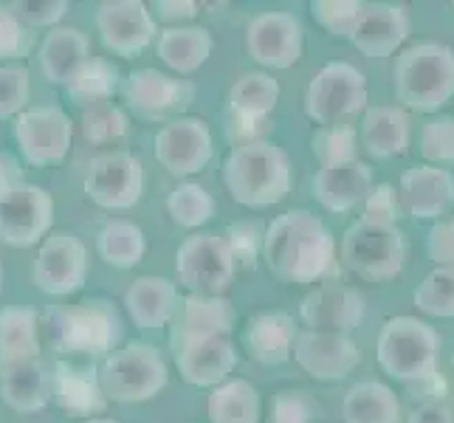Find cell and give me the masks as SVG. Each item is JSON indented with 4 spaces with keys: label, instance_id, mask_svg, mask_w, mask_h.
Returning a JSON list of instances; mask_svg holds the SVG:
<instances>
[{
    "label": "cell",
    "instance_id": "ab89813d",
    "mask_svg": "<svg viewBox=\"0 0 454 423\" xmlns=\"http://www.w3.org/2000/svg\"><path fill=\"white\" fill-rule=\"evenodd\" d=\"M80 128H82L85 141H90V145H97V147H105V145H114V141L128 136L130 119L119 105L102 102V105L82 107Z\"/></svg>",
    "mask_w": 454,
    "mask_h": 423
},
{
    "label": "cell",
    "instance_id": "52a82bcc",
    "mask_svg": "<svg viewBox=\"0 0 454 423\" xmlns=\"http://www.w3.org/2000/svg\"><path fill=\"white\" fill-rule=\"evenodd\" d=\"M367 76L341 59L327 62L322 71H317L305 90V114L319 128L344 124L348 119L367 111Z\"/></svg>",
    "mask_w": 454,
    "mask_h": 423
},
{
    "label": "cell",
    "instance_id": "6da1fadb",
    "mask_svg": "<svg viewBox=\"0 0 454 423\" xmlns=\"http://www.w3.org/2000/svg\"><path fill=\"white\" fill-rule=\"evenodd\" d=\"M262 260L286 286H313L336 271V240L322 217L288 209L265 229Z\"/></svg>",
    "mask_w": 454,
    "mask_h": 423
},
{
    "label": "cell",
    "instance_id": "e0dca14e",
    "mask_svg": "<svg viewBox=\"0 0 454 423\" xmlns=\"http://www.w3.org/2000/svg\"><path fill=\"white\" fill-rule=\"evenodd\" d=\"M215 141L209 124L195 116H178L155 136V161L172 176H192L212 161Z\"/></svg>",
    "mask_w": 454,
    "mask_h": 423
},
{
    "label": "cell",
    "instance_id": "484cf974",
    "mask_svg": "<svg viewBox=\"0 0 454 423\" xmlns=\"http://www.w3.org/2000/svg\"><path fill=\"white\" fill-rule=\"evenodd\" d=\"M0 398L20 415L40 412L51 401V372L40 358L0 367Z\"/></svg>",
    "mask_w": 454,
    "mask_h": 423
},
{
    "label": "cell",
    "instance_id": "ffe728a7",
    "mask_svg": "<svg viewBox=\"0 0 454 423\" xmlns=\"http://www.w3.org/2000/svg\"><path fill=\"white\" fill-rule=\"evenodd\" d=\"M238 325V310L226 296H181L176 317L169 322V348L178 350L190 341L229 336Z\"/></svg>",
    "mask_w": 454,
    "mask_h": 423
},
{
    "label": "cell",
    "instance_id": "4316f807",
    "mask_svg": "<svg viewBox=\"0 0 454 423\" xmlns=\"http://www.w3.org/2000/svg\"><path fill=\"white\" fill-rule=\"evenodd\" d=\"M178 286L167 277H138L124 294V308L142 331L169 327L178 308Z\"/></svg>",
    "mask_w": 454,
    "mask_h": 423
},
{
    "label": "cell",
    "instance_id": "30bf717a",
    "mask_svg": "<svg viewBox=\"0 0 454 423\" xmlns=\"http://www.w3.org/2000/svg\"><path fill=\"white\" fill-rule=\"evenodd\" d=\"M238 265L221 234L198 231L186 238L176 252V274L178 282L200 296H223L234 279Z\"/></svg>",
    "mask_w": 454,
    "mask_h": 423
},
{
    "label": "cell",
    "instance_id": "4fadbf2b",
    "mask_svg": "<svg viewBox=\"0 0 454 423\" xmlns=\"http://www.w3.org/2000/svg\"><path fill=\"white\" fill-rule=\"evenodd\" d=\"M85 195L102 209H130L142 200L145 169L133 153L114 150L90 159L85 169Z\"/></svg>",
    "mask_w": 454,
    "mask_h": 423
},
{
    "label": "cell",
    "instance_id": "11a10c76",
    "mask_svg": "<svg viewBox=\"0 0 454 423\" xmlns=\"http://www.w3.org/2000/svg\"><path fill=\"white\" fill-rule=\"evenodd\" d=\"M82 423H116V420H107V418H90V420H82Z\"/></svg>",
    "mask_w": 454,
    "mask_h": 423
},
{
    "label": "cell",
    "instance_id": "f546056e",
    "mask_svg": "<svg viewBox=\"0 0 454 423\" xmlns=\"http://www.w3.org/2000/svg\"><path fill=\"white\" fill-rule=\"evenodd\" d=\"M90 59V43L80 28L57 26L40 45V68L54 85H68Z\"/></svg>",
    "mask_w": 454,
    "mask_h": 423
},
{
    "label": "cell",
    "instance_id": "7a4b0ae2",
    "mask_svg": "<svg viewBox=\"0 0 454 423\" xmlns=\"http://www.w3.org/2000/svg\"><path fill=\"white\" fill-rule=\"evenodd\" d=\"M223 186L234 203L248 209H265L286 200L291 192V161L274 141L231 147L223 161Z\"/></svg>",
    "mask_w": 454,
    "mask_h": 423
},
{
    "label": "cell",
    "instance_id": "7dc6e473",
    "mask_svg": "<svg viewBox=\"0 0 454 423\" xmlns=\"http://www.w3.org/2000/svg\"><path fill=\"white\" fill-rule=\"evenodd\" d=\"M262 238L265 231L260 221H238L226 229V246L231 252L234 265H243V269H254L257 257H262Z\"/></svg>",
    "mask_w": 454,
    "mask_h": 423
},
{
    "label": "cell",
    "instance_id": "db71d44e",
    "mask_svg": "<svg viewBox=\"0 0 454 423\" xmlns=\"http://www.w3.org/2000/svg\"><path fill=\"white\" fill-rule=\"evenodd\" d=\"M159 12L161 20H169V23H181V20H192L198 14V4L195 0H159V4L153 6Z\"/></svg>",
    "mask_w": 454,
    "mask_h": 423
},
{
    "label": "cell",
    "instance_id": "f6af8a7d",
    "mask_svg": "<svg viewBox=\"0 0 454 423\" xmlns=\"http://www.w3.org/2000/svg\"><path fill=\"white\" fill-rule=\"evenodd\" d=\"M31 97V76L26 66H0V119H18Z\"/></svg>",
    "mask_w": 454,
    "mask_h": 423
},
{
    "label": "cell",
    "instance_id": "9c48e42d",
    "mask_svg": "<svg viewBox=\"0 0 454 423\" xmlns=\"http://www.w3.org/2000/svg\"><path fill=\"white\" fill-rule=\"evenodd\" d=\"M54 226V198L43 186L14 181L0 186V240L14 248L37 246Z\"/></svg>",
    "mask_w": 454,
    "mask_h": 423
},
{
    "label": "cell",
    "instance_id": "60d3db41",
    "mask_svg": "<svg viewBox=\"0 0 454 423\" xmlns=\"http://www.w3.org/2000/svg\"><path fill=\"white\" fill-rule=\"evenodd\" d=\"M420 155L429 161V167L454 169V116L434 114L424 121L418 138Z\"/></svg>",
    "mask_w": 454,
    "mask_h": 423
},
{
    "label": "cell",
    "instance_id": "d4e9b609",
    "mask_svg": "<svg viewBox=\"0 0 454 423\" xmlns=\"http://www.w3.org/2000/svg\"><path fill=\"white\" fill-rule=\"evenodd\" d=\"M296 333H300V327H296L291 313L286 310L257 313L243 331V348L257 364L277 367V364H286L291 358Z\"/></svg>",
    "mask_w": 454,
    "mask_h": 423
},
{
    "label": "cell",
    "instance_id": "5b68a950",
    "mask_svg": "<svg viewBox=\"0 0 454 423\" xmlns=\"http://www.w3.org/2000/svg\"><path fill=\"white\" fill-rule=\"evenodd\" d=\"M441 356V336L418 317H393L387 319L375 341V358L389 379L403 384H420L437 372Z\"/></svg>",
    "mask_w": 454,
    "mask_h": 423
},
{
    "label": "cell",
    "instance_id": "e575fe53",
    "mask_svg": "<svg viewBox=\"0 0 454 423\" xmlns=\"http://www.w3.org/2000/svg\"><path fill=\"white\" fill-rule=\"evenodd\" d=\"M121 88V74L119 66L105 57H90L80 74L66 85V93L74 105L90 107V105H102L111 102Z\"/></svg>",
    "mask_w": 454,
    "mask_h": 423
},
{
    "label": "cell",
    "instance_id": "c3c4849f",
    "mask_svg": "<svg viewBox=\"0 0 454 423\" xmlns=\"http://www.w3.org/2000/svg\"><path fill=\"white\" fill-rule=\"evenodd\" d=\"M362 207H364L362 221H370V223L395 226L403 217L401 200H398V190H395L393 184H372L370 192L362 200Z\"/></svg>",
    "mask_w": 454,
    "mask_h": 423
},
{
    "label": "cell",
    "instance_id": "8fae6325",
    "mask_svg": "<svg viewBox=\"0 0 454 423\" xmlns=\"http://www.w3.org/2000/svg\"><path fill=\"white\" fill-rule=\"evenodd\" d=\"M14 138H18L23 159L31 167H54L66 161L74 141V121L59 105L26 107L14 119Z\"/></svg>",
    "mask_w": 454,
    "mask_h": 423
},
{
    "label": "cell",
    "instance_id": "8992f818",
    "mask_svg": "<svg viewBox=\"0 0 454 423\" xmlns=\"http://www.w3.org/2000/svg\"><path fill=\"white\" fill-rule=\"evenodd\" d=\"M169 370L159 348L147 341H130L114 350L99 367L102 396L114 403H142L167 387Z\"/></svg>",
    "mask_w": 454,
    "mask_h": 423
},
{
    "label": "cell",
    "instance_id": "836d02e7",
    "mask_svg": "<svg viewBox=\"0 0 454 423\" xmlns=\"http://www.w3.org/2000/svg\"><path fill=\"white\" fill-rule=\"evenodd\" d=\"M212 423H260V393L246 379H226L207 398Z\"/></svg>",
    "mask_w": 454,
    "mask_h": 423
},
{
    "label": "cell",
    "instance_id": "83f0119b",
    "mask_svg": "<svg viewBox=\"0 0 454 423\" xmlns=\"http://www.w3.org/2000/svg\"><path fill=\"white\" fill-rule=\"evenodd\" d=\"M51 398L74 415H97L105 410L107 398L99 387V367L57 362L51 372Z\"/></svg>",
    "mask_w": 454,
    "mask_h": 423
},
{
    "label": "cell",
    "instance_id": "f1b7e54d",
    "mask_svg": "<svg viewBox=\"0 0 454 423\" xmlns=\"http://www.w3.org/2000/svg\"><path fill=\"white\" fill-rule=\"evenodd\" d=\"M412 121L398 105H372L362 119V145L372 159H398L410 150Z\"/></svg>",
    "mask_w": 454,
    "mask_h": 423
},
{
    "label": "cell",
    "instance_id": "f5cc1de1",
    "mask_svg": "<svg viewBox=\"0 0 454 423\" xmlns=\"http://www.w3.org/2000/svg\"><path fill=\"white\" fill-rule=\"evenodd\" d=\"M406 423H454V412L443 401H427L415 406L410 418H406Z\"/></svg>",
    "mask_w": 454,
    "mask_h": 423
},
{
    "label": "cell",
    "instance_id": "74e56055",
    "mask_svg": "<svg viewBox=\"0 0 454 423\" xmlns=\"http://www.w3.org/2000/svg\"><path fill=\"white\" fill-rule=\"evenodd\" d=\"M167 212L172 223L184 229H198L215 217V198L200 184L184 181L167 198Z\"/></svg>",
    "mask_w": 454,
    "mask_h": 423
},
{
    "label": "cell",
    "instance_id": "ba28073f",
    "mask_svg": "<svg viewBox=\"0 0 454 423\" xmlns=\"http://www.w3.org/2000/svg\"><path fill=\"white\" fill-rule=\"evenodd\" d=\"M406 260V240L398 226L356 221L341 238V262L367 282L395 279Z\"/></svg>",
    "mask_w": 454,
    "mask_h": 423
},
{
    "label": "cell",
    "instance_id": "4dcf8cb0",
    "mask_svg": "<svg viewBox=\"0 0 454 423\" xmlns=\"http://www.w3.org/2000/svg\"><path fill=\"white\" fill-rule=\"evenodd\" d=\"M155 49H159V57L167 68L186 76L195 74L209 59L215 43L212 31L203 26H167L159 31Z\"/></svg>",
    "mask_w": 454,
    "mask_h": 423
},
{
    "label": "cell",
    "instance_id": "2e32d148",
    "mask_svg": "<svg viewBox=\"0 0 454 423\" xmlns=\"http://www.w3.org/2000/svg\"><path fill=\"white\" fill-rule=\"evenodd\" d=\"M121 99L142 119H164L169 114H184L195 99L192 82L161 74L155 68L133 71L121 80Z\"/></svg>",
    "mask_w": 454,
    "mask_h": 423
},
{
    "label": "cell",
    "instance_id": "6f0895ef",
    "mask_svg": "<svg viewBox=\"0 0 454 423\" xmlns=\"http://www.w3.org/2000/svg\"><path fill=\"white\" fill-rule=\"evenodd\" d=\"M451 370H454V356H451Z\"/></svg>",
    "mask_w": 454,
    "mask_h": 423
},
{
    "label": "cell",
    "instance_id": "cb8c5ba5",
    "mask_svg": "<svg viewBox=\"0 0 454 423\" xmlns=\"http://www.w3.org/2000/svg\"><path fill=\"white\" fill-rule=\"evenodd\" d=\"M372 186V167L364 161H344L322 167L313 178V198H317L327 212H350Z\"/></svg>",
    "mask_w": 454,
    "mask_h": 423
},
{
    "label": "cell",
    "instance_id": "681fc988",
    "mask_svg": "<svg viewBox=\"0 0 454 423\" xmlns=\"http://www.w3.org/2000/svg\"><path fill=\"white\" fill-rule=\"evenodd\" d=\"M14 18H18L23 26H28L31 31L43 28V26H54L66 18L71 4L68 0H20V4H6Z\"/></svg>",
    "mask_w": 454,
    "mask_h": 423
},
{
    "label": "cell",
    "instance_id": "9f6ffc18",
    "mask_svg": "<svg viewBox=\"0 0 454 423\" xmlns=\"http://www.w3.org/2000/svg\"><path fill=\"white\" fill-rule=\"evenodd\" d=\"M0 288H4V265H0Z\"/></svg>",
    "mask_w": 454,
    "mask_h": 423
},
{
    "label": "cell",
    "instance_id": "44dd1931",
    "mask_svg": "<svg viewBox=\"0 0 454 423\" xmlns=\"http://www.w3.org/2000/svg\"><path fill=\"white\" fill-rule=\"evenodd\" d=\"M398 200L403 215L415 221H443L454 209V172L418 164L410 167L398 181Z\"/></svg>",
    "mask_w": 454,
    "mask_h": 423
},
{
    "label": "cell",
    "instance_id": "5bb4252c",
    "mask_svg": "<svg viewBox=\"0 0 454 423\" xmlns=\"http://www.w3.org/2000/svg\"><path fill=\"white\" fill-rule=\"evenodd\" d=\"M305 49V31L291 12H262L246 28V51L265 68L286 71L296 66Z\"/></svg>",
    "mask_w": 454,
    "mask_h": 423
},
{
    "label": "cell",
    "instance_id": "3957f363",
    "mask_svg": "<svg viewBox=\"0 0 454 423\" xmlns=\"http://www.w3.org/2000/svg\"><path fill=\"white\" fill-rule=\"evenodd\" d=\"M395 97L403 111L441 114L454 97V49L446 43H415L395 57Z\"/></svg>",
    "mask_w": 454,
    "mask_h": 423
},
{
    "label": "cell",
    "instance_id": "7c38bea8",
    "mask_svg": "<svg viewBox=\"0 0 454 423\" xmlns=\"http://www.w3.org/2000/svg\"><path fill=\"white\" fill-rule=\"evenodd\" d=\"M35 286L49 296H68L88 279V248L71 231H49L31 265Z\"/></svg>",
    "mask_w": 454,
    "mask_h": 423
},
{
    "label": "cell",
    "instance_id": "816d5d0a",
    "mask_svg": "<svg viewBox=\"0 0 454 423\" xmlns=\"http://www.w3.org/2000/svg\"><path fill=\"white\" fill-rule=\"evenodd\" d=\"M226 136L234 147H243V145H254V141H265V136L271 133V119H243V116H234L226 114Z\"/></svg>",
    "mask_w": 454,
    "mask_h": 423
},
{
    "label": "cell",
    "instance_id": "7bdbcfd3",
    "mask_svg": "<svg viewBox=\"0 0 454 423\" xmlns=\"http://www.w3.org/2000/svg\"><path fill=\"white\" fill-rule=\"evenodd\" d=\"M356 130L350 124H327V128H317L310 136V150L317 155L322 167L344 164L356 159Z\"/></svg>",
    "mask_w": 454,
    "mask_h": 423
},
{
    "label": "cell",
    "instance_id": "277c9868",
    "mask_svg": "<svg viewBox=\"0 0 454 423\" xmlns=\"http://www.w3.org/2000/svg\"><path fill=\"white\" fill-rule=\"evenodd\" d=\"M124 336V322L114 302L82 300L45 313V339L59 356H111Z\"/></svg>",
    "mask_w": 454,
    "mask_h": 423
},
{
    "label": "cell",
    "instance_id": "9a60e30c",
    "mask_svg": "<svg viewBox=\"0 0 454 423\" xmlns=\"http://www.w3.org/2000/svg\"><path fill=\"white\" fill-rule=\"evenodd\" d=\"M367 317V300L362 291L344 286L339 279H327L322 286L310 288L300 302V319L308 331L348 333L358 327Z\"/></svg>",
    "mask_w": 454,
    "mask_h": 423
},
{
    "label": "cell",
    "instance_id": "d590c367",
    "mask_svg": "<svg viewBox=\"0 0 454 423\" xmlns=\"http://www.w3.org/2000/svg\"><path fill=\"white\" fill-rule=\"evenodd\" d=\"M97 252L107 265H114V269H121V271L136 269L147 252L145 231L133 221H121V217L107 221L97 234Z\"/></svg>",
    "mask_w": 454,
    "mask_h": 423
},
{
    "label": "cell",
    "instance_id": "bcb514c9",
    "mask_svg": "<svg viewBox=\"0 0 454 423\" xmlns=\"http://www.w3.org/2000/svg\"><path fill=\"white\" fill-rule=\"evenodd\" d=\"M35 49V31L23 26L14 12L4 4L0 6V66L9 62L14 66L18 59H26Z\"/></svg>",
    "mask_w": 454,
    "mask_h": 423
},
{
    "label": "cell",
    "instance_id": "f35d334b",
    "mask_svg": "<svg viewBox=\"0 0 454 423\" xmlns=\"http://www.w3.org/2000/svg\"><path fill=\"white\" fill-rule=\"evenodd\" d=\"M412 302L420 313L434 319H454V269L437 265L418 282Z\"/></svg>",
    "mask_w": 454,
    "mask_h": 423
},
{
    "label": "cell",
    "instance_id": "ac0fdd59",
    "mask_svg": "<svg viewBox=\"0 0 454 423\" xmlns=\"http://www.w3.org/2000/svg\"><path fill=\"white\" fill-rule=\"evenodd\" d=\"M294 362L317 381H341L362 362V350L348 333L300 331L294 341Z\"/></svg>",
    "mask_w": 454,
    "mask_h": 423
},
{
    "label": "cell",
    "instance_id": "b9f144b4",
    "mask_svg": "<svg viewBox=\"0 0 454 423\" xmlns=\"http://www.w3.org/2000/svg\"><path fill=\"white\" fill-rule=\"evenodd\" d=\"M362 12L364 4H358V0H313L310 4L313 20L336 40H353Z\"/></svg>",
    "mask_w": 454,
    "mask_h": 423
},
{
    "label": "cell",
    "instance_id": "1f68e13d",
    "mask_svg": "<svg viewBox=\"0 0 454 423\" xmlns=\"http://www.w3.org/2000/svg\"><path fill=\"white\" fill-rule=\"evenodd\" d=\"M40 358L37 310L28 305L0 308V367Z\"/></svg>",
    "mask_w": 454,
    "mask_h": 423
},
{
    "label": "cell",
    "instance_id": "8d00e7d4",
    "mask_svg": "<svg viewBox=\"0 0 454 423\" xmlns=\"http://www.w3.org/2000/svg\"><path fill=\"white\" fill-rule=\"evenodd\" d=\"M277 102H279V82L262 71L243 74L229 90V114L243 119H269Z\"/></svg>",
    "mask_w": 454,
    "mask_h": 423
},
{
    "label": "cell",
    "instance_id": "680465c9",
    "mask_svg": "<svg viewBox=\"0 0 454 423\" xmlns=\"http://www.w3.org/2000/svg\"><path fill=\"white\" fill-rule=\"evenodd\" d=\"M451 12H454V4H451Z\"/></svg>",
    "mask_w": 454,
    "mask_h": 423
},
{
    "label": "cell",
    "instance_id": "7402d4cb",
    "mask_svg": "<svg viewBox=\"0 0 454 423\" xmlns=\"http://www.w3.org/2000/svg\"><path fill=\"white\" fill-rule=\"evenodd\" d=\"M172 356H176V367L181 372V379L190 387H200V389L203 387L215 389L238 367V348H234V341L229 336L190 341L184 348L172 350Z\"/></svg>",
    "mask_w": 454,
    "mask_h": 423
},
{
    "label": "cell",
    "instance_id": "f907efd6",
    "mask_svg": "<svg viewBox=\"0 0 454 423\" xmlns=\"http://www.w3.org/2000/svg\"><path fill=\"white\" fill-rule=\"evenodd\" d=\"M427 255L437 265H449L454 269V217L434 221L427 234Z\"/></svg>",
    "mask_w": 454,
    "mask_h": 423
},
{
    "label": "cell",
    "instance_id": "d6986e66",
    "mask_svg": "<svg viewBox=\"0 0 454 423\" xmlns=\"http://www.w3.org/2000/svg\"><path fill=\"white\" fill-rule=\"evenodd\" d=\"M97 28L105 49L124 59L138 57L159 35L153 12L142 0H107L97 9Z\"/></svg>",
    "mask_w": 454,
    "mask_h": 423
},
{
    "label": "cell",
    "instance_id": "603a6c76",
    "mask_svg": "<svg viewBox=\"0 0 454 423\" xmlns=\"http://www.w3.org/2000/svg\"><path fill=\"white\" fill-rule=\"evenodd\" d=\"M410 37V12L401 4H364L362 20L353 35V45L364 57L384 59L401 51Z\"/></svg>",
    "mask_w": 454,
    "mask_h": 423
},
{
    "label": "cell",
    "instance_id": "d6a6232c",
    "mask_svg": "<svg viewBox=\"0 0 454 423\" xmlns=\"http://www.w3.org/2000/svg\"><path fill=\"white\" fill-rule=\"evenodd\" d=\"M344 423H401V401L381 381H362L341 401Z\"/></svg>",
    "mask_w": 454,
    "mask_h": 423
},
{
    "label": "cell",
    "instance_id": "ee69618b",
    "mask_svg": "<svg viewBox=\"0 0 454 423\" xmlns=\"http://www.w3.org/2000/svg\"><path fill=\"white\" fill-rule=\"evenodd\" d=\"M322 418V403L302 387L279 389L271 398L269 423H317Z\"/></svg>",
    "mask_w": 454,
    "mask_h": 423
}]
</instances>
